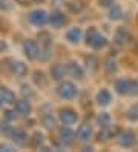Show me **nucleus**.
<instances>
[{"label":"nucleus","instance_id":"2eb2a0df","mask_svg":"<svg viewBox=\"0 0 138 152\" xmlns=\"http://www.w3.org/2000/svg\"><path fill=\"white\" fill-rule=\"evenodd\" d=\"M12 108L17 114V117H31L32 114V104H31V100L28 98H18V100L14 102Z\"/></svg>","mask_w":138,"mask_h":152},{"label":"nucleus","instance_id":"4c0bfd02","mask_svg":"<svg viewBox=\"0 0 138 152\" xmlns=\"http://www.w3.org/2000/svg\"><path fill=\"white\" fill-rule=\"evenodd\" d=\"M3 106H5V102L2 100V97H0V109H2V108H3Z\"/></svg>","mask_w":138,"mask_h":152},{"label":"nucleus","instance_id":"f257e3e1","mask_svg":"<svg viewBox=\"0 0 138 152\" xmlns=\"http://www.w3.org/2000/svg\"><path fill=\"white\" fill-rule=\"evenodd\" d=\"M83 40H85V45H86L89 49L95 51V52L106 49L107 45H109L107 39L100 32V29L97 28V26H89V28L85 31Z\"/></svg>","mask_w":138,"mask_h":152},{"label":"nucleus","instance_id":"a878e982","mask_svg":"<svg viewBox=\"0 0 138 152\" xmlns=\"http://www.w3.org/2000/svg\"><path fill=\"white\" fill-rule=\"evenodd\" d=\"M95 124L100 129H103V128L109 126V124H112V118H110V115L107 112H100L95 117Z\"/></svg>","mask_w":138,"mask_h":152},{"label":"nucleus","instance_id":"bb28decb","mask_svg":"<svg viewBox=\"0 0 138 152\" xmlns=\"http://www.w3.org/2000/svg\"><path fill=\"white\" fill-rule=\"evenodd\" d=\"M103 68H104V72L107 75H114L115 71H117V60L112 56H107L104 63H103Z\"/></svg>","mask_w":138,"mask_h":152},{"label":"nucleus","instance_id":"393cba45","mask_svg":"<svg viewBox=\"0 0 138 152\" xmlns=\"http://www.w3.org/2000/svg\"><path fill=\"white\" fill-rule=\"evenodd\" d=\"M0 97H2V100L5 102V104H14V102L17 100L15 92L8 86H0Z\"/></svg>","mask_w":138,"mask_h":152},{"label":"nucleus","instance_id":"1a4fd4ad","mask_svg":"<svg viewBox=\"0 0 138 152\" xmlns=\"http://www.w3.org/2000/svg\"><path fill=\"white\" fill-rule=\"evenodd\" d=\"M58 123L64 124V126H74L78 123V112L74 108H61L57 114Z\"/></svg>","mask_w":138,"mask_h":152},{"label":"nucleus","instance_id":"5701e85b","mask_svg":"<svg viewBox=\"0 0 138 152\" xmlns=\"http://www.w3.org/2000/svg\"><path fill=\"white\" fill-rule=\"evenodd\" d=\"M106 10H107V19L112 20V22H120V20L123 19V15H124L123 8L120 6V5H117V3L110 5L109 8H106Z\"/></svg>","mask_w":138,"mask_h":152},{"label":"nucleus","instance_id":"473e14b6","mask_svg":"<svg viewBox=\"0 0 138 152\" xmlns=\"http://www.w3.org/2000/svg\"><path fill=\"white\" fill-rule=\"evenodd\" d=\"M2 149H5V151H15L17 146L14 145V143H11V145H9V143H0V151Z\"/></svg>","mask_w":138,"mask_h":152},{"label":"nucleus","instance_id":"58836bf2","mask_svg":"<svg viewBox=\"0 0 138 152\" xmlns=\"http://www.w3.org/2000/svg\"><path fill=\"white\" fill-rule=\"evenodd\" d=\"M31 2H32V3H43L45 0H31Z\"/></svg>","mask_w":138,"mask_h":152},{"label":"nucleus","instance_id":"412c9836","mask_svg":"<svg viewBox=\"0 0 138 152\" xmlns=\"http://www.w3.org/2000/svg\"><path fill=\"white\" fill-rule=\"evenodd\" d=\"M120 129L115 126V124H109V126L103 128L98 134V140L100 141H107V140H112V138H117Z\"/></svg>","mask_w":138,"mask_h":152},{"label":"nucleus","instance_id":"6e6552de","mask_svg":"<svg viewBox=\"0 0 138 152\" xmlns=\"http://www.w3.org/2000/svg\"><path fill=\"white\" fill-rule=\"evenodd\" d=\"M57 138H58V143L63 146V148H69L74 145V141L77 140V135H75V131H74L71 126H61L58 128V132H57Z\"/></svg>","mask_w":138,"mask_h":152},{"label":"nucleus","instance_id":"c756f323","mask_svg":"<svg viewBox=\"0 0 138 152\" xmlns=\"http://www.w3.org/2000/svg\"><path fill=\"white\" fill-rule=\"evenodd\" d=\"M12 123H9V121H6V120H2L0 121V134H3L5 137H11V134H12V131H14V126H11Z\"/></svg>","mask_w":138,"mask_h":152},{"label":"nucleus","instance_id":"cd10ccee","mask_svg":"<svg viewBox=\"0 0 138 152\" xmlns=\"http://www.w3.org/2000/svg\"><path fill=\"white\" fill-rule=\"evenodd\" d=\"M126 118H127V121H131V123H137V121H138V102L132 103V104L127 108V111H126Z\"/></svg>","mask_w":138,"mask_h":152},{"label":"nucleus","instance_id":"f03ea898","mask_svg":"<svg viewBox=\"0 0 138 152\" xmlns=\"http://www.w3.org/2000/svg\"><path fill=\"white\" fill-rule=\"evenodd\" d=\"M55 94L60 100H66V102H71L74 98H77L78 95V86L74 80H61L58 82L57 88H55Z\"/></svg>","mask_w":138,"mask_h":152},{"label":"nucleus","instance_id":"c9c22d12","mask_svg":"<svg viewBox=\"0 0 138 152\" xmlns=\"http://www.w3.org/2000/svg\"><path fill=\"white\" fill-rule=\"evenodd\" d=\"M14 2H15L17 5H20V6H26V5L31 3V0H14Z\"/></svg>","mask_w":138,"mask_h":152},{"label":"nucleus","instance_id":"f8f14e48","mask_svg":"<svg viewBox=\"0 0 138 152\" xmlns=\"http://www.w3.org/2000/svg\"><path fill=\"white\" fill-rule=\"evenodd\" d=\"M118 145L123 149H132L137 145V134L132 129H124L118 132Z\"/></svg>","mask_w":138,"mask_h":152},{"label":"nucleus","instance_id":"7c9ffc66","mask_svg":"<svg viewBox=\"0 0 138 152\" xmlns=\"http://www.w3.org/2000/svg\"><path fill=\"white\" fill-rule=\"evenodd\" d=\"M15 118H17V114H15L14 108H12V109H5V111H3V120H6V121H9V123H12Z\"/></svg>","mask_w":138,"mask_h":152},{"label":"nucleus","instance_id":"4be33fe9","mask_svg":"<svg viewBox=\"0 0 138 152\" xmlns=\"http://www.w3.org/2000/svg\"><path fill=\"white\" fill-rule=\"evenodd\" d=\"M37 42L40 45V49H45V51H52V45H54V40H52V35L48 32V31H42L37 37Z\"/></svg>","mask_w":138,"mask_h":152},{"label":"nucleus","instance_id":"39448f33","mask_svg":"<svg viewBox=\"0 0 138 152\" xmlns=\"http://www.w3.org/2000/svg\"><path fill=\"white\" fill-rule=\"evenodd\" d=\"M5 63H6L8 72L11 74L14 78H25L28 74H29V68H28V65L23 63L22 60H17V58H6Z\"/></svg>","mask_w":138,"mask_h":152},{"label":"nucleus","instance_id":"ea45409f","mask_svg":"<svg viewBox=\"0 0 138 152\" xmlns=\"http://www.w3.org/2000/svg\"><path fill=\"white\" fill-rule=\"evenodd\" d=\"M137 23H138V17H137Z\"/></svg>","mask_w":138,"mask_h":152},{"label":"nucleus","instance_id":"e433bc0d","mask_svg":"<svg viewBox=\"0 0 138 152\" xmlns=\"http://www.w3.org/2000/svg\"><path fill=\"white\" fill-rule=\"evenodd\" d=\"M134 97H138V78H135V88H134Z\"/></svg>","mask_w":138,"mask_h":152},{"label":"nucleus","instance_id":"0eeeda50","mask_svg":"<svg viewBox=\"0 0 138 152\" xmlns=\"http://www.w3.org/2000/svg\"><path fill=\"white\" fill-rule=\"evenodd\" d=\"M22 52L29 61H39L40 56V45L34 39H26L22 43Z\"/></svg>","mask_w":138,"mask_h":152},{"label":"nucleus","instance_id":"ddd939ff","mask_svg":"<svg viewBox=\"0 0 138 152\" xmlns=\"http://www.w3.org/2000/svg\"><path fill=\"white\" fill-rule=\"evenodd\" d=\"M48 25L51 26L52 29H61V28H64V26L68 25V17L60 10H54L52 12H49Z\"/></svg>","mask_w":138,"mask_h":152},{"label":"nucleus","instance_id":"7ed1b4c3","mask_svg":"<svg viewBox=\"0 0 138 152\" xmlns=\"http://www.w3.org/2000/svg\"><path fill=\"white\" fill-rule=\"evenodd\" d=\"M135 78L131 77H118L114 80V92L121 97H134Z\"/></svg>","mask_w":138,"mask_h":152},{"label":"nucleus","instance_id":"72a5a7b5","mask_svg":"<svg viewBox=\"0 0 138 152\" xmlns=\"http://www.w3.org/2000/svg\"><path fill=\"white\" fill-rule=\"evenodd\" d=\"M98 5L101 8H109L110 5H114V0H98Z\"/></svg>","mask_w":138,"mask_h":152},{"label":"nucleus","instance_id":"4468645a","mask_svg":"<svg viewBox=\"0 0 138 152\" xmlns=\"http://www.w3.org/2000/svg\"><path fill=\"white\" fill-rule=\"evenodd\" d=\"M94 102H95V104L98 106V108H107V106L112 104L114 95H112V92H110L107 88H100L98 91L95 92Z\"/></svg>","mask_w":138,"mask_h":152},{"label":"nucleus","instance_id":"20e7f679","mask_svg":"<svg viewBox=\"0 0 138 152\" xmlns=\"http://www.w3.org/2000/svg\"><path fill=\"white\" fill-rule=\"evenodd\" d=\"M48 17H49V12L46 10H43V8H35V10H31L28 12L26 20L34 28L43 29L45 26H48Z\"/></svg>","mask_w":138,"mask_h":152},{"label":"nucleus","instance_id":"423d86ee","mask_svg":"<svg viewBox=\"0 0 138 152\" xmlns=\"http://www.w3.org/2000/svg\"><path fill=\"white\" fill-rule=\"evenodd\" d=\"M40 123H42V126L45 129H55V126H57V123H58V118L54 115L52 112V106L48 104V103H45L40 106Z\"/></svg>","mask_w":138,"mask_h":152},{"label":"nucleus","instance_id":"9b49d317","mask_svg":"<svg viewBox=\"0 0 138 152\" xmlns=\"http://www.w3.org/2000/svg\"><path fill=\"white\" fill-rule=\"evenodd\" d=\"M66 75L71 77L72 80L81 82V80H85V75H86L85 66L80 65L77 60H69L66 63Z\"/></svg>","mask_w":138,"mask_h":152},{"label":"nucleus","instance_id":"b1692460","mask_svg":"<svg viewBox=\"0 0 138 152\" xmlns=\"http://www.w3.org/2000/svg\"><path fill=\"white\" fill-rule=\"evenodd\" d=\"M45 134L42 131H34L32 135L29 137V140H28V143H29V146L34 148V149H40L43 145H45Z\"/></svg>","mask_w":138,"mask_h":152},{"label":"nucleus","instance_id":"dca6fc26","mask_svg":"<svg viewBox=\"0 0 138 152\" xmlns=\"http://www.w3.org/2000/svg\"><path fill=\"white\" fill-rule=\"evenodd\" d=\"M132 40V34L127 28H123V26H120V28L115 31L114 34V45L118 48H124L127 46L129 43Z\"/></svg>","mask_w":138,"mask_h":152},{"label":"nucleus","instance_id":"aec40b11","mask_svg":"<svg viewBox=\"0 0 138 152\" xmlns=\"http://www.w3.org/2000/svg\"><path fill=\"white\" fill-rule=\"evenodd\" d=\"M66 75V65L64 63H52L49 66V78L54 82H61Z\"/></svg>","mask_w":138,"mask_h":152},{"label":"nucleus","instance_id":"c85d7f7f","mask_svg":"<svg viewBox=\"0 0 138 152\" xmlns=\"http://www.w3.org/2000/svg\"><path fill=\"white\" fill-rule=\"evenodd\" d=\"M20 94L23 98H28V100H32L35 97V89L32 85H28V83H22L20 85Z\"/></svg>","mask_w":138,"mask_h":152},{"label":"nucleus","instance_id":"2f4dec72","mask_svg":"<svg viewBox=\"0 0 138 152\" xmlns=\"http://www.w3.org/2000/svg\"><path fill=\"white\" fill-rule=\"evenodd\" d=\"M8 49H9L8 42H6V40H3V39H0V56L5 54V52H8Z\"/></svg>","mask_w":138,"mask_h":152},{"label":"nucleus","instance_id":"f3484780","mask_svg":"<svg viewBox=\"0 0 138 152\" xmlns=\"http://www.w3.org/2000/svg\"><path fill=\"white\" fill-rule=\"evenodd\" d=\"M75 135H77V140H80L81 143H88L92 137H94V129L89 123H81L78 124V128L75 131Z\"/></svg>","mask_w":138,"mask_h":152},{"label":"nucleus","instance_id":"6ab92c4d","mask_svg":"<svg viewBox=\"0 0 138 152\" xmlns=\"http://www.w3.org/2000/svg\"><path fill=\"white\" fill-rule=\"evenodd\" d=\"M49 82H51L49 75H46V72H43V71L37 69L32 72V85L37 89H46L49 86Z\"/></svg>","mask_w":138,"mask_h":152},{"label":"nucleus","instance_id":"f704fd0d","mask_svg":"<svg viewBox=\"0 0 138 152\" xmlns=\"http://www.w3.org/2000/svg\"><path fill=\"white\" fill-rule=\"evenodd\" d=\"M6 10H9L8 0H0V11H6Z\"/></svg>","mask_w":138,"mask_h":152},{"label":"nucleus","instance_id":"9d476101","mask_svg":"<svg viewBox=\"0 0 138 152\" xmlns=\"http://www.w3.org/2000/svg\"><path fill=\"white\" fill-rule=\"evenodd\" d=\"M83 35H85V32H83V29L80 26H69V28L63 32V39L66 43L72 45V46H78L83 42Z\"/></svg>","mask_w":138,"mask_h":152},{"label":"nucleus","instance_id":"a211bd4d","mask_svg":"<svg viewBox=\"0 0 138 152\" xmlns=\"http://www.w3.org/2000/svg\"><path fill=\"white\" fill-rule=\"evenodd\" d=\"M9 138H11V141L17 148H23L25 145H28V140H29L25 128H14V131H12V134H11Z\"/></svg>","mask_w":138,"mask_h":152}]
</instances>
